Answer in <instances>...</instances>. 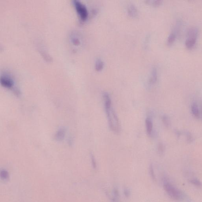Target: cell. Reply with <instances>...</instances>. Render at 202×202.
<instances>
[{"instance_id":"1","label":"cell","mask_w":202,"mask_h":202,"mask_svg":"<svg viewBox=\"0 0 202 202\" xmlns=\"http://www.w3.org/2000/svg\"><path fill=\"white\" fill-rule=\"evenodd\" d=\"M104 107L108 124L111 131L116 134L120 132L121 127L118 118L114 111L112 108L111 100L109 94L104 95L103 96Z\"/></svg>"},{"instance_id":"2","label":"cell","mask_w":202,"mask_h":202,"mask_svg":"<svg viewBox=\"0 0 202 202\" xmlns=\"http://www.w3.org/2000/svg\"><path fill=\"white\" fill-rule=\"evenodd\" d=\"M164 187L165 192L171 199L174 200H179L182 197L180 191L169 182H164Z\"/></svg>"},{"instance_id":"3","label":"cell","mask_w":202,"mask_h":202,"mask_svg":"<svg viewBox=\"0 0 202 202\" xmlns=\"http://www.w3.org/2000/svg\"><path fill=\"white\" fill-rule=\"evenodd\" d=\"M74 6L77 12L82 20H85L88 16V12L86 6L80 1L74 0L73 1Z\"/></svg>"},{"instance_id":"4","label":"cell","mask_w":202,"mask_h":202,"mask_svg":"<svg viewBox=\"0 0 202 202\" xmlns=\"http://www.w3.org/2000/svg\"><path fill=\"white\" fill-rule=\"evenodd\" d=\"M1 83L5 88L11 89L14 85V82L10 75L3 74L1 77Z\"/></svg>"},{"instance_id":"5","label":"cell","mask_w":202,"mask_h":202,"mask_svg":"<svg viewBox=\"0 0 202 202\" xmlns=\"http://www.w3.org/2000/svg\"><path fill=\"white\" fill-rule=\"evenodd\" d=\"M145 124L147 134L148 136H151L152 135L153 130V124L152 120L149 117L146 119Z\"/></svg>"},{"instance_id":"6","label":"cell","mask_w":202,"mask_h":202,"mask_svg":"<svg viewBox=\"0 0 202 202\" xmlns=\"http://www.w3.org/2000/svg\"><path fill=\"white\" fill-rule=\"evenodd\" d=\"M66 135V130L65 128H61L55 134V138L57 141H61L64 139Z\"/></svg>"},{"instance_id":"7","label":"cell","mask_w":202,"mask_h":202,"mask_svg":"<svg viewBox=\"0 0 202 202\" xmlns=\"http://www.w3.org/2000/svg\"><path fill=\"white\" fill-rule=\"evenodd\" d=\"M196 42V38L189 37L185 41V45L186 47L191 48L194 46Z\"/></svg>"},{"instance_id":"8","label":"cell","mask_w":202,"mask_h":202,"mask_svg":"<svg viewBox=\"0 0 202 202\" xmlns=\"http://www.w3.org/2000/svg\"><path fill=\"white\" fill-rule=\"evenodd\" d=\"M111 202H120L119 191L117 187H114L113 190V197H112Z\"/></svg>"},{"instance_id":"9","label":"cell","mask_w":202,"mask_h":202,"mask_svg":"<svg viewBox=\"0 0 202 202\" xmlns=\"http://www.w3.org/2000/svg\"><path fill=\"white\" fill-rule=\"evenodd\" d=\"M128 13L130 16L135 17L137 15V10L134 5L130 4L128 6Z\"/></svg>"},{"instance_id":"10","label":"cell","mask_w":202,"mask_h":202,"mask_svg":"<svg viewBox=\"0 0 202 202\" xmlns=\"http://www.w3.org/2000/svg\"><path fill=\"white\" fill-rule=\"evenodd\" d=\"M191 110L192 114L196 118H199L200 116V112L199 108L196 104L194 103L192 104L191 107Z\"/></svg>"},{"instance_id":"11","label":"cell","mask_w":202,"mask_h":202,"mask_svg":"<svg viewBox=\"0 0 202 202\" xmlns=\"http://www.w3.org/2000/svg\"><path fill=\"white\" fill-rule=\"evenodd\" d=\"M157 79V70L156 68H154L152 70L150 79H149L150 84H154Z\"/></svg>"},{"instance_id":"12","label":"cell","mask_w":202,"mask_h":202,"mask_svg":"<svg viewBox=\"0 0 202 202\" xmlns=\"http://www.w3.org/2000/svg\"><path fill=\"white\" fill-rule=\"evenodd\" d=\"M104 66V62L101 59L98 58L95 63V68L98 71L102 70Z\"/></svg>"},{"instance_id":"13","label":"cell","mask_w":202,"mask_h":202,"mask_svg":"<svg viewBox=\"0 0 202 202\" xmlns=\"http://www.w3.org/2000/svg\"><path fill=\"white\" fill-rule=\"evenodd\" d=\"M198 30L196 28H190L188 31V35L189 37L196 38L198 34Z\"/></svg>"},{"instance_id":"14","label":"cell","mask_w":202,"mask_h":202,"mask_svg":"<svg viewBox=\"0 0 202 202\" xmlns=\"http://www.w3.org/2000/svg\"><path fill=\"white\" fill-rule=\"evenodd\" d=\"M176 39V35L174 34V33H171L170 35H169L168 36L167 42L168 44L169 45H171L172 44H173L174 41H175Z\"/></svg>"},{"instance_id":"15","label":"cell","mask_w":202,"mask_h":202,"mask_svg":"<svg viewBox=\"0 0 202 202\" xmlns=\"http://www.w3.org/2000/svg\"><path fill=\"white\" fill-rule=\"evenodd\" d=\"M149 173L150 174L151 178H152L154 181H156V175H155L154 169L153 167L152 166V164H151L150 166Z\"/></svg>"},{"instance_id":"16","label":"cell","mask_w":202,"mask_h":202,"mask_svg":"<svg viewBox=\"0 0 202 202\" xmlns=\"http://www.w3.org/2000/svg\"><path fill=\"white\" fill-rule=\"evenodd\" d=\"M190 182L194 186H197L198 187H200L202 186V183L199 180L197 179H193L190 180Z\"/></svg>"},{"instance_id":"17","label":"cell","mask_w":202,"mask_h":202,"mask_svg":"<svg viewBox=\"0 0 202 202\" xmlns=\"http://www.w3.org/2000/svg\"><path fill=\"white\" fill-rule=\"evenodd\" d=\"M91 161H92V167H93L94 169H96V167H97L96 160H95L94 156L93 154L92 153H91Z\"/></svg>"},{"instance_id":"18","label":"cell","mask_w":202,"mask_h":202,"mask_svg":"<svg viewBox=\"0 0 202 202\" xmlns=\"http://www.w3.org/2000/svg\"><path fill=\"white\" fill-rule=\"evenodd\" d=\"M149 2H150L151 4H152L154 6H157L161 5L162 1L161 0H156V1H149Z\"/></svg>"},{"instance_id":"19","label":"cell","mask_w":202,"mask_h":202,"mask_svg":"<svg viewBox=\"0 0 202 202\" xmlns=\"http://www.w3.org/2000/svg\"><path fill=\"white\" fill-rule=\"evenodd\" d=\"M164 151V147L163 145L161 143L159 144L158 146V152L159 154H162Z\"/></svg>"},{"instance_id":"20","label":"cell","mask_w":202,"mask_h":202,"mask_svg":"<svg viewBox=\"0 0 202 202\" xmlns=\"http://www.w3.org/2000/svg\"><path fill=\"white\" fill-rule=\"evenodd\" d=\"M124 194L126 197L128 198L130 195V191L128 188H125L124 190Z\"/></svg>"},{"instance_id":"21","label":"cell","mask_w":202,"mask_h":202,"mask_svg":"<svg viewBox=\"0 0 202 202\" xmlns=\"http://www.w3.org/2000/svg\"><path fill=\"white\" fill-rule=\"evenodd\" d=\"M162 120L163 121L164 124L166 126L169 125V121H168L167 117L165 116H164L162 117Z\"/></svg>"},{"instance_id":"22","label":"cell","mask_w":202,"mask_h":202,"mask_svg":"<svg viewBox=\"0 0 202 202\" xmlns=\"http://www.w3.org/2000/svg\"><path fill=\"white\" fill-rule=\"evenodd\" d=\"M201 113H202V105L201 106Z\"/></svg>"}]
</instances>
